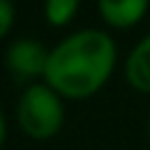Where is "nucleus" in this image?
Segmentation results:
<instances>
[{
    "instance_id": "obj_3",
    "label": "nucleus",
    "mask_w": 150,
    "mask_h": 150,
    "mask_svg": "<svg viewBox=\"0 0 150 150\" xmlns=\"http://www.w3.org/2000/svg\"><path fill=\"white\" fill-rule=\"evenodd\" d=\"M50 48L35 35L13 38L3 50V68L13 75V80L23 88L30 83H40L45 78Z\"/></svg>"
},
{
    "instance_id": "obj_8",
    "label": "nucleus",
    "mask_w": 150,
    "mask_h": 150,
    "mask_svg": "<svg viewBox=\"0 0 150 150\" xmlns=\"http://www.w3.org/2000/svg\"><path fill=\"white\" fill-rule=\"evenodd\" d=\"M8 143V118H5V110L0 108V150L5 148Z\"/></svg>"
},
{
    "instance_id": "obj_2",
    "label": "nucleus",
    "mask_w": 150,
    "mask_h": 150,
    "mask_svg": "<svg viewBox=\"0 0 150 150\" xmlns=\"http://www.w3.org/2000/svg\"><path fill=\"white\" fill-rule=\"evenodd\" d=\"M68 120V103L48 85V83H30L20 90L15 103V123L20 133L33 143L55 140Z\"/></svg>"
},
{
    "instance_id": "obj_10",
    "label": "nucleus",
    "mask_w": 150,
    "mask_h": 150,
    "mask_svg": "<svg viewBox=\"0 0 150 150\" xmlns=\"http://www.w3.org/2000/svg\"><path fill=\"white\" fill-rule=\"evenodd\" d=\"M13 3H18V0H13Z\"/></svg>"
},
{
    "instance_id": "obj_9",
    "label": "nucleus",
    "mask_w": 150,
    "mask_h": 150,
    "mask_svg": "<svg viewBox=\"0 0 150 150\" xmlns=\"http://www.w3.org/2000/svg\"><path fill=\"white\" fill-rule=\"evenodd\" d=\"M145 138H148V143H150V118H148V123H145Z\"/></svg>"
},
{
    "instance_id": "obj_4",
    "label": "nucleus",
    "mask_w": 150,
    "mask_h": 150,
    "mask_svg": "<svg viewBox=\"0 0 150 150\" xmlns=\"http://www.w3.org/2000/svg\"><path fill=\"white\" fill-rule=\"evenodd\" d=\"M95 13L105 30H133L148 18L150 0H95Z\"/></svg>"
},
{
    "instance_id": "obj_7",
    "label": "nucleus",
    "mask_w": 150,
    "mask_h": 150,
    "mask_svg": "<svg viewBox=\"0 0 150 150\" xmlns=\"http://www.w3.org/2000/svg\"><path fill=\"white\" fill-rule=\"evenodd\" d=\"M15 18H18L15 3L13 0H0V43L10 38L13 28H15Z\"/></svg>"
},
{
    "instance_id": "obj_6",
    "label": "nucleus",
    "mask_w": 150,
    "mask_h": 150,
    "mask_svg": "<svg viewBox=\"0 0 150 150\" xmlns=\"http://www.w3.org/2000/svg\"><path fill=\"white\" fill-rule=\"evenodd\" d=\"M83 0H43V20L55 30H65L75 23Z\"/></svg>"
},
{
    "instance_id": "obj_5",
    "label": "nucleus",
    "mask_w": 150,
    "mask_h": 150,
    "mask_svg": "<svg viewBox=\"0 0 150 150\" xmlns=\"http://www.w3.org/2000/svg\"><path fill=\"white\" fill-rule=\"evenodd\" d=\"M123 78L135 93L150 95V30L128 50L123 60Z\"/></svg>"
},
{
    "instance_id": "obj_1",
    "label": "nucleus",
    "mask_w": 150,
    "mask_h": 150,
    "mask_svg": "<svg viewBox=\"0 0 150 150\" xmlns=\"http://www.w3.org/2000/svg\"><path fill=\"white\" fill-rule=\"evenodd\" d=\"M118 65L120 50L112 33L105 28H80L50 45L43 83L65 103H83L110 83Z\"/></svg>"
}]
</instances>
